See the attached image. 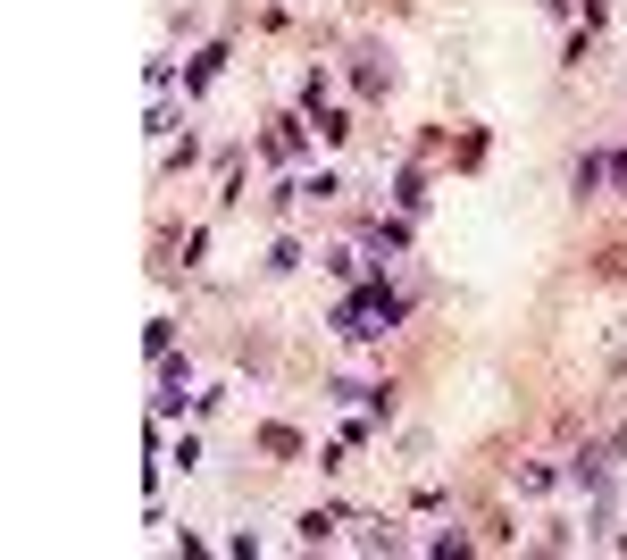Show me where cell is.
Segmentation results:
<instances>
[{"label":"cell","instance_id":"cell-1","mask_svg":"<svg viewBox=\"0 0 627 560\" xmlns=\"http://www.w3.org/2000/svg\"><path fill=\"white\" fill-rule=\"evenodd\" d=\"M218 67H226V42H209V51H201L193 67H184V92H201L209 76H218Z\"/></svg>","mask_w":627,"mask_h":560},{"label":"cell","instance_id":"cell-2","mask_svg":"<svg viewBox=\"0 0 627 560\" xmlns=\"http://www.w3.org/2000/svg\"><path fill=\"white\" fill-rule=\"evenodd\" d=\"M393 201H402V209H427V168H402V176H393Z\"/></svg>","mask_w":627,"mask_h":560},{"label":"cell","instance_id":"cell-3","mask_svg":"<svg viewBox=\"0 0 627 560\" xmlns=\"http://www.w3.org/2000/svg\"><path fill=\"white\" fill-rule=\"evenodd\" d=\"M594 276H611V285H619V276H627V235H611V243H602V251H594Z\"/></svg>","mask_w":627,"mask_h":560},{"label":"cell","instance_id":"cell-4","mask_svg":"<svg viewBox=\"0 0 627 560\" xmlns=\"http://www.w3.org/2000/svg\"><path fill=\"white\" fill-rule=\"evenodd\" d=\"M602 184H611V159L586 151V159H577V193H602Z\"/></svg>","mask_w":627,"mask_h":560},{"label":"cell","instance_id":"cell-5","mask_svg":"<svg viewBox=\"0 0 627 560\" xmlns=\"http://www.w3.org/2000/svg\"><path fill=\"white\" fill-rule=\"evenodd\" d=\"M402 243H410L402 218H377V226H368V251H402Z\"/></svg>","mask_w":627,"mask_h":560},{"label":"cell","instance_id":"cell-6","mask_svg":"<svg viewBox=\"0 0 627 560\" xmlns=\"http://www.w3.org/2000/svg\"><path fill=\"white\" fill-rule=\"evenodd\" d=\"M352 92H360V101H377V92H385V67L368 59V51H360V67H352Z\"/></svg>","mask_w":627,"mask_h":560},{"label":"cell","instance_id":"cell-7","mask_svg":"<svg viewBox=\"0 0 627 560\" xmlns=\"http://www.w3.org/2000/svg\"><path fill=\"white\" fill-rule=\"evenodd\" d=\"M260 452H268V460H293L301 435H293V427H260Z\"/></svg>","mask_w":627,"mask_h":560},{"label":"cell","instance_id":"cell-8","mask_svg":"<svg viewBox=\"0 0 627 560\" xmlns=\"http://www.w3.org/2000/svg\"><path fill=\"white\" fill-rule=\"evenodd\" d=\"M343 193V176H327V168H318V176H301V201H335Z\"/></svg>","mask_w":627,"mask_h":560},{"label":"cell","instance_id":"cell-9","mask_svg":"<svg viewBox=\"0 0 627 560\" xmlns=\"http://www.w3.org/2000/svg\"><path fill=\"white\" fill-rule=\"evenodd\" d=\"M611 184H619V193H627V151H619V159H611Z\"/></svg>","mask_w":627,"mask_h":560},{"label":"cell","instance_id":"cell-10","mask_svg":"<svg viewBox=\"0 0 627 560\" xmlns=\"http://www.w3.org/2000/svg\"><path fill=\"white\" fill-rule=\"evenodd\" d=\"M544 9H552V17H569V9H577V0H544Z\"/></svg>","mask_w":627,"mask_h":560}]
</instances>
